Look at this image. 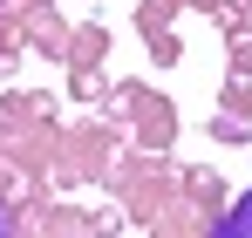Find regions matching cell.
Wrapping results in <instances>:
<instances>
[{"mask_svg":"<svg viewBox=\"0 0 252 238\" xmlns=\"http://www.w3.org/2000/svg\"><path fill=\"white\" fill-rule=\"evenodd\" d=\"M0 238H7V211H0Z\"/></svg>","mask_w":252,"mask_h":238,"instance_id":"7a4b0ae2","label":"cell"},{"mask_svg":"<svg viewBox=\"0 0 252 238\" xmlns=\"http://www.w3.org/2000/svg\"><path fill=\"white\" fill-rule=\"evenodd\" d=\"M211 238H252V191L232 204V218H218V232H211Z\"/></svg>","mask_w":252,"mask_h":238,"instance_id":"6da1fadb","label":"cell"}]
</instances>
